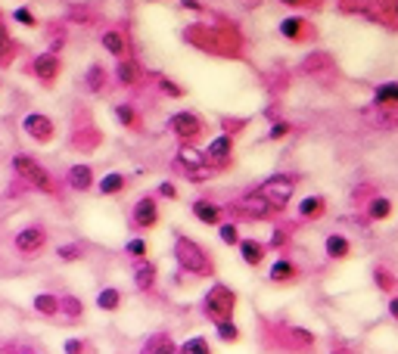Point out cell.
<instances>
[{"label":"cell","instance_id":"6da1fadb","mask_svg":"<svg viewBox=\"0 0 398 354\" xmlns=\"http://www.w3.org/2000/svg\"><path fill=\"white\" fill-rule=\"evenodd\" d=\"M175 258L187 274H196V277H209L212 274V258L206 255V249L199 242L187 240V236H177L175 240Z\"/></svg>","mask_w":398,"mask_h":354},{"label":"cell","instance_id":"7a4b0ae2","mask_svg":"<svg viewBox=\"0 0 398 354\" xmlns=\"http://www.w3.org/2000/svg\"><path fill=\"white\" fill-rule=\"evenodd\" d=\"M203 307H206V317L215 320V327H218V323H227L230 317H234V307H236L234 289L224 286V283L212 286L209 292H206V299H203Z\"/></svg>","mask_w":398,"mask_h":354},{"label":"cell","instance_id":"3957f363","mask_svg":"<svg viewBox=\"0 0 398 354\" xmlns=\"http://www.w3.org/2000/svg\"><path fill=\"white\" fill-rule=\"evenodd\" d=\"M293 190H296V177L274 174V177H268V181H264L256 193L262 196L264 205H268L271 212H280V208H286V202L293 199Z\"/></svg>","mask_w":398,"mask_h":354},{"label":"cell","instance_id":"277c9868","mask_svg":"<svg viewBox=\"0 0 398 354\" xmlns=\"http://www.w3.org/2000/svg\"><path fill=\"white\" fill-rule=\"evenodd\" d=\"M13 168L19 171V177L22 181H28L32 187H38L41 193H53V181H50V174H47V168L44 165H38V162L32 159V155H16L13 159Z\"/></svg>","mask_w":398,"mask_h":354},{"label":"cell","instance_id":"5b68a950","mask_svg":"<svg viewBox=\"0 0 398 354\" xmlns=\"http://www.w3.org/2000/svg\"><path fill=\"white\" fill-rule=\"evenodd\" d=\"M177 168H181L190 181H196V184L209 181V177H212V165L206 162V155L196 153V149H190V147H184L181 153H177Z\"/></svg>","mask_w":398,"mask_h":354},{"label":"cell","instance_id":"8992f818","mask_svg":"<svg viewBox=\"0 0 398 354\" xmlns=\"http://www.w3.org/2000/svg\"><path fill=\"white\" fill-rule=\"evenodd\" d=\"M44 242H47V230H44V227H25V230L16 233V249H19L22 255L41 252Z\"/></svg>","mask_w":398,"mask_h":354},{"label":"cell","instance_id":"52a82bcc","mask_svg":"<svg viewBox=\"0 0 398 354\" xmlns=\"http://www.w3.org/2000/svg\"><path fill=\"white\" fill-rule=\"evenodd\" d=\"M169 127L175 131L177 137H184V140H190V137H199V131H203V125H199V118H196L193 112H177V115H171Z\"/></svg>","mask_w":398,"mask_h":354},{"label":"cell","instance_id":"ba28073f","mask_svg":"<svg viewBox=\"0 0 398 354\" xmlns=\"http://www.w3.org/2000/svg\"><path fill=\"white\" fill-rule=\"evenodd\" d=\"M22 127H25L34 140H44V143H47L50 137H53V121H50L47 115H41V112H32L25 121H22Z\"/></svg>","mask_w":398,"mask_h":354},{"label":"cell","instance_id":"9c48e42d","mask_svg":"<svg viewBox=\"0 0 398 354\" xmlns=\"http://www.w3.org/2000/svg\"><path fill=\"white\" fill-rule=\"evenodd\" d=\"M234 212L246 214V218H268V214H271V208L264 205V199L256 193V190H252L249 196H243V199L236 202V205H234Z\"/></svg>","mask_w":398,"mask_h":354},{"label":"cell","instance_id":"30bf717a","mask_svg":"<svg viewBox=\"0 0 398 354\" xmlns=\"http://www.w3.org/2000/svg\"><path fill=\"white\" fill-rule=\"evenodd\" d=\"M156 220H159V208H156V199H149V196H143V199H137L134 205V224L137 227H153Z\"/></svg>","mask_w":398,"mask_h":354},{"label":"cell","instance_id":"8fae6325","mask_svg":"<svg viewBox=\"0 0 398 354\" xmlns=\"http://www.w3.org/2000/svg\"><path fill=\"white\" fill-rule=\"evenodd\" d=\"M66 184L72 190H78V193H84V190L94 187V171H90V165H72L66 174Z\"/></svg>","mask_w":398,"mask_h":354},{"label":"cell","instance_id":"7c38bea8","mask_svg":"<svg viewBox=\"0 0 398 354\" xmlns=\"http://www.w3.org/2000/svg\"><path fill=\"white\" fill-rule=\"evenodd\" d=\"M230 149H234V137L230 134H221V137H215V140L206 147V162H227V155H230Z\"/></svg>","mask_w":398,"mask_h":354},{"label":"cell","instance_id":"4fadbf2b","mask_svg":"<svg viewBox=\"0 0 398 354\" xmlns=\"http://www.w3.org/2000/svg\"><path fill=\"white\" fill-rule=\"evenodd\" d=\"M153 280H156V264L153 261H137L134 264V286L140 289V292H147L149 286H153Z\"/></svg>","mask_w":398,"mask_h":354},{"label":"cell","instance_id":"5bb4252c","mask_svg":"<svg viewBox=\"0 0 398 354\" xmlns=\"http://www.w3.org/2000/svg\"><path fill=\"white\" fill-rule=\"evenodd\" d=\"M56 72H60V60H56L53 53H44V56L34 60V75H38L41 81H53Z\"/></svg>","mask_w":398,"mask_h":354},{"label":"cell","instance_id":"9a60e30c","mask_svg":"<svg viewBox=\"0 0 398 354\" xmlns=\"http://www.w3.org/2000/svg\"><path fill=\"white\" fill-rule=\"evenodd\" d=\"M193 214H196V220H203V224H218V220H221V208L209 199H196Z\"/></svg>","mask_w":398,"mask_h":354},{"label":"cell","instance_id":"2e32d148","mask_svg":"<svg viewBox=\"0 0 398 354\" xmlns=\"http://www.w3.org/2000/svg\"><path fill=\"white\" fill-rule=\"evenodd\" d=\"M240 255H243V261L246 264H262V258H264V246L258 240H240Z\"/></svg>","mask_w":398,"mask_h":354},{"label":"cell","instance_id":"e0dca14e","mask_svg":"<svg viewBox=\"0 0 398 354\" xmlns=\"http://www.w3.org/2000/svg\"><path fill=\"white\" fill-rule=\"evenodd\" d=\"M34 311L41 317H56L60 314V299L50 292H41V295H34Z\"/></svg>","mask_w":398,"mask_h":354},{"label":"cell","instance_id":"ac0fdd59","mask_svg":"<svg viewBox=\"0 0 398 354\" xmlns=\"http://www.w3.org/2000/svg\"><path fill=\"white\" fill-rule=\"evenodd\" d=\"M147 348H149L153 354H177V345L171 342V336H169V333L153 336V339L147 342Z\"/></svg>","mask_w":398,"mask_h":354},{"label":"cell","instance_id":"d6986e66","mask_svg":"<svg viewBox=\"0 0 398 354\" xmlns=\"http://www.w3.org/2000/svg\"><path fill=\"white\" fill-rule=\"evenodd\" d=\"M327 208V202L321 199V196H308V199H302V205H299V214L302 218H321Z\"/></svg>","mask_w":398,"mask_h":354},{"label":"cell","instance_id":"ffe728a7","mask_svg":"<svg viewBox=\"0 0 398 354\" xmlns=\"http://www.w3.org/2000/svg\"><path fill=\"white\" fill-rule=\"evenodd\" d=\"M349 240H345V236H339V233H330L327 236V255H330V258H345V255H349Z\"/></svg>","mask_w":398,"mask_h":354},{"label":"cell","instance_id":"44dd1931","mask_svg":"<svg viewBox=\"0 0 398 354\" xmlns=\"http://www.w3.org/2000/svg\"><path fill=\"white\" fill-rule=\"evenodd\" d=\"M16 47H13V38H10L7 25L0 22V66H10V60H13Z\"/></svg>","mask_w":398,"mask_h":354},{"label":"cell","instance_id":"7402d4cb","mask_svg":"<svg viewBox=\"0 0 398 354\" xmlns=\"http://www.w3.org/2000/svg\"><path fill=\"white\" fill-rule=\"evenodd\" d=\"M60 311L69 317V320H78V317H82V311H84V305H82V299H75V295H62V299H60Z\"/></svg>","mask_w":398,"mask_h":354},{"label":"cell","instance_id":"603a6c76","mask_svg":"<svg viewBox=\"0 0 398 354\" xmlns=\"http://www.w3.org/2000/svg\"><path fill=\"white\" fill-rule=\"evenodd\" d=\"M119 305H122V292H119V289H103V292L97 295V307H100V311H115Z\"/></svg>","mask_w":398,"mask_h":354},{"label":"cell","instance_id":"cb8c5ba5","mask_svg":"<svg viewBox=\"0 0 398 354\" xmlns=\"http://www.w3.org/2000/svg\"><path fill=\"white\" fill-rule=\"evenodd\" d=\"M177 354H212V348L203 336H193V339H187L181 348H177Z\"/></svg>","mask_w":398,"mask_h":354},{"label":"cell","instance_id":"d4e9b609","mask_svg":"<svg viewBox=\"0 0 398 354\" xmlns=\"http://www.w3.org/2000/svg\"><path fill=\"white\" fill-rule=\"evenodd\" d=\"M125 190V177L122 174H106L100 181V193L103 196H112V193H122Z\"/></svg>","mask_w":398,"mask_h":354},{"label":"cell","instance_id":"484cf974","mask_svg":"<svg viewBox=\"0 0 398 354\" xmlns=\"http://www.w3.org/2000/svg\"><path fill=\"white\" fill-rule=\"evenodd\" d=\"M377 103H380V106L398 103V81H389V84H380L377 87Z\"/></svg>","mask_w":398,"mask_h":354},{"label":"cell","instance_id":"4316f807","mask_svg":"<svg viewBox=\"0 0 398 354\" xmlns=\"http://www.w3.org/2000/svg\"><path fill=\"white\" fill-rule=\"evenodd\" d=\"M367 214H371L373 220H386V218H389V214H392V202L380 196V199H373V202H371V208H367Z\"/></svg>","mask_w":398,"mask_h":354},{"label":"cell","instance_id":"83f0119b","mask_svg":"<svg viewBox=\"0 0 398 354\" xmlns=\"http://www.w3.org/2000/svg\"><path fill=\"white\" fill-rule=\"evenodd\" d=\"M293 274H296V268H293L290 261H277L274 268H271V280H274V283H284V280H293Z\"/></svg>","mask_w":398,"mask_h":354},{"label":"cell","instance_id":"f1b7e54d","mask_svg":"<svg viewBox=\"0 0 398 354\" xmlns=\"http://www.w3.org/2000/svg\"><path fill=\"white\" fill-rule=\"evenodd\" d=\"M103 47H106L109 53H115V56H119V53H122V50H125L122 34H119V31H106V34H103Z\"/></svg>","mask_w":398,"mask_h":354},{"label":"cell","instance_id":"f546056e","mask_svg":"<svg viewBox=\"0 0 398 354\" xmlns=\"http://www.w3.org/2000/svg\"><path fill=\"white\" fill-rule=\"evenodd\" d=\"M218 339H221V342H236V339H240V327H236L234 320L218 323Z\"/></svg>","mask_w":398,"mask_h":354},{"label":"cell","instance_id":"4dcf8cb0","mask_svg":"<svg viewBox=\"0 0 398 354\" xmlns=\"http://www.w3.org/2000/svg\"><path fill=\"white\" fill-rule=\"evenodd\" d=\"M218 233H221L224 246H236V242H240V230H236V224H221V230H218Z\"/></svg>","mask_w":398,"mask_h":354},{"label":"cell","instance_id":"1f68e13d","mask_svg":"<svg viewBox=\"0 0 398 354\" xmlns=\"http://www.w3.org/2000/svg\"><path fill=\"white\" fill-rule=\"evenodd\" d=\"M56 255H60V261H78V258H82V246L69 242V246H60V249H56Z\"/></svg>","mask_w":398,"mask_h":354},{"label":"cell","instance_id":"d6a6232c","mask_svg":"<svg viewBox=\"0 0 398 354\" xmlns=\"http://www.w3.org/2000/svg\"><path fill=\"white\" fill-rule=\"evenodd\" d=\"M290 336H293V342H296L299 348H308V345H314V336H311L308 329H299V327H293V329H290Z\"/></svg>","mask_w":398,"mask_h":354},{"label":"cell","instance_id":"836d02e7","mask_svg":"<svg viewBox=\"0 0 398 354\" xmlns=\"http://www.w3.org/2000/svg\"><path fill=\"white\" fill-rule=\"evenodd\" d=\"M280 31H284L286 38H299V34H302V19H296V16H293V19H284Z\"/></svg>","mask_w":398,"mask_h":354},{"label":"cell","instance_id":"e575fe53","mask_svg":"<svg viewBox=\"0 0 398 354\" xmlns=\"http://www.w3.org/2000/svg\"><path fill=\"white\" fill-rule=\"evenodd\" d=\"M119 78H122L125 84H134L137 81V62H122V66H119Z\"/></svg>","mask_w":398,"mask_h":354},{"label":"cell","instance_id":"d590c367","mask_svg":"<svg viewBox=\"0 0 398 354\" xmlns=\"http://www.w3.org/2000/svg\"><path fill=\"white\" fill-rule=\"evenodd\" d=\"M88 87H90V90H94V94H97V90H100V87H103V68H100V66H94V68H90V72H88Z\"/></svg>","mask_w":398,"mask_h":354},{"label":"cell","instance_id":"8d00e7d4","mask_svg":"<svg viewBox=\"0 0 398 354\" xmlns=\"http://www.w3.org/2000/svg\"><path fill=\"white\" fill-rule=\"evenodd\" d=\"M115 115H119V121H122V125H134V121H137V115H134V109H131V106H119V109H115Z\"/></svg>","mask_w":398,"mask_h":354},{"label":"cell","instance_id":"74e56055","mask_svg":"<svg viewBox=\"0 0 398 354\" xmlns=\"http://www.w3.org/2000/svg\"><path fill=\"white\" fill-rule=\"evenodd\" d=\"M125 249H128V255H134V258H143V255H147V242L143 240H131Z\"/></svg>","mask_w":398,"mask_h":354},{"label":"cell","instance_id":"f35d334b","mask_svg":"<svg viewBox=\"0 0 398 354\" xmlns=\"http://www.w3.org/2000/svg\"><path fill=\"white\" fill-rule=\"evenodd\" d=\"M62 348H66V354H82L84 351V342L82 339H69Z\"/></svg>","mask_w":398,"mask_h":354},{"label":"cell","instance_id":"ab89813d","mask_svg":"<svg viewBox=\"0 0 398 354\" xmlns=\"http://www.w3.org/2000/svg\"><path fill=\"white\" fill-rule=\"evenodd\" d=\"M16 19H19L22 25H34V16L28 13V10H16Z\"/></svg>","mask_w":398,"mask_h":354},{"label":"cell","instance_id":"60d3db41","mask_svg":"<svg viewBox=\"0 0 398 354\" xmlns=\"http://www.w3.org/2000/svg\"><path fill=\"white\" fill-rule=\"evenodd\" d=\"M286 131H290V125H274V127H271V140H277V137H284Z\"/></svg>","mask_w":398,"mask_h":354},{"label":"cell","instance_id":"b9f144b4","mask_svg":"<svg viewBox=\"0 0 398 354\" xmlns=\"http://www.w3.org/2000/svg\"><path fill=\"white\" fill-rule=\"evenodd\" d=\"M159 193H162L165 196V199H175V184H162V187H159Z\"/></svg>","mask_w":398,"mask_h":354},{"label":"cell","instance_id":"7bdbcfd3","mask_svg":"<svg viewBox=\"0 0 398 354\" xmlns=\"http://www.w3.org/2000/svg\"><path fill=\"white\" fill-rule=\"evenodd\" d=\"M162 87H165V90H169L171 97H181V87H177V84H171V81H162Z\"/></svg>","mask_w":398,"mask_h":354},{"label":"cell","instance_id":"ee69618b","mask_svg":"<svg viewBox=\"0 0 398 354\" xmlns=\"http://www.w3.org/2000/svg\"><path fill=\"white\" fill-rule=\"evenodd\" d=\"M389 314H392V317H395V320H398V295H395V299L389 301Z\"/></svg>","mask_w":398,"mask_h":354},{"label":"cell","instance_id":"f6af8a7d","mask_svg":"<svg viewBox=\"0 0 398 354\" xmlns=\"http://www.w3.org/2000/svg\"><path fill=\"white\" fill-rule=\"evenodd\" d=\"M140 354H153V351H149V348H147V345H143V351H140Z\"/></svg>","mask_w":398,"mask_h":354},{"label":"cell","instance_id":"bcb514c9","mask_svg":"<svg viewBox=\"0 0 398 354\" xmlns=\"http://www.w3.org/2000/svg\"><path fill=\"white\" fill-rule=\"evenodd\" d=\"M333 354H345V351H333Z\"/></svg>","mask_w":398,"mask_h":354},{"label":"cell","instance_id":"7dc6e473","mask_svg":"<svg viewBox=\"0 0 398 354\" xmlns=\"http://www.w3.org/2000/svg\"><path fill=\"white\" fill-rule=\"evenodd\" d=\"M286 3H296V0H286Z\"/></svg>","mask_w":398,"mask_h":354},{"label":"cell","instance_id":"c3c4849f","mask_svg":"<svg viewBox=\"0 0 398 354\" xmlns=\"http://www.w3.org/2000/svg\"><path fill=\"white\" fill-rule=\"evenodd\" d=\"M25 354H28V351H25Z\"/></svg>","mask_w":398,"mask_h":354}]
</instances>
